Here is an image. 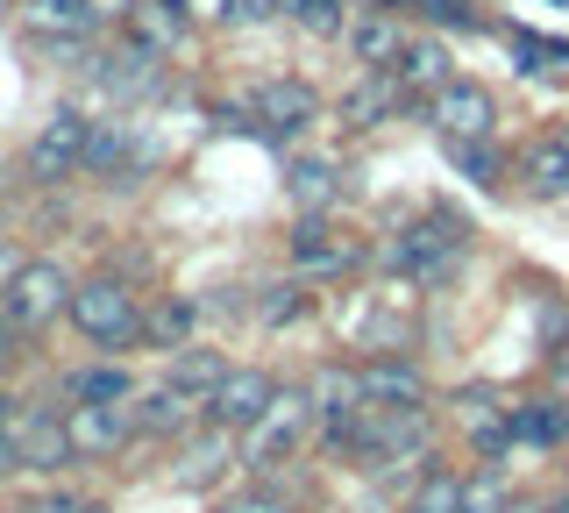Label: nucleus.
<instances>
[{
    "mask_svg": "<svg viewBox=\"0 0 569 513\" xmlns=\"http://www.w3.org/2000/svg\"><path fill=\"white\" fill-rule=\"evenodd\" d=\"M462 243H470V228H462L456 215H427V221H413L399 243H391V264L413 272L420 286H441V278L462 264Z\"/></svg>",
    "mask_w": 569,
    "mask_h": 513,
    "instance_id": "1",
    "label": "nucleus"
},
{
    "mask_svg": "<svg viewBox=\"0 0 569 513\" xmlns=\"http://www.w3.org/2000/svg\"><path fill=\"white\" fill-rule=\"evenodd\" d=\"M71 322H79L86 343H100V349H121V343H136L142 335V314H136V299L114 286V278H93V286H71Z\"/></svg>",
    "mask_w": 569,
    "mask_h": 513,
    "instance_id": "2",
    "label": "nucleus"
},
{
    "mask_svg": "<svg viewBox=\"0 0 569 513\" xmlns=\"http://www.w3.org/2000/svg\"><path fill=\"white\" fill-rule=\"evenodd\" d=\"M86 144H93V121H86L79 108H58L43 121V136L29 144V179H43V186L71 179V171L86 165Z\"/></svg>",
    "mask_w": 569,
    "mask_h": 513,
    "instance_id": "3",
    "label": "nucleus"
},
{
    "mask_svg": "<svg viewBox=\"0 0 569 513\" xmlns=\"http://www.w3.org/2000/svg\"><path fill=\"white\" fill-rule=\"evenodd\" d=\"M313 414H320V406H313V393H299V385H284V393H278L271 406H263V421L249 428V464L263 471V464H278L284 450H299V435L313 428Z\"/></svg>",
    "mask_w": 569,
    "mask_h": 513,
    "instance_id": "4",
    "label": "nucleus"
},
{
    "mask_svg": "<svg viewBox=\"0 0 569 513\" xmlns=\"http://www.w3.org/2000/svg\"><path fill=\"white\" fill-rule=\"evenodd\" d=\"M427 121H435L441 136H462V144H477V136L498 129V100H491L477 79H449L435 100H427Z\"/></svg>",
    "mask_w": 569,
    "mask_h": 513,
    "instance_id": "5",
    "label": "nucleus"
},
{
    "mask_svg": "<svg viewBox=\"0 0 569 513\" xmlns=\"http://www.w3.org/2000/svg\"><path fill=\"white\" fill-rule=\"evenodd\" d=\"M0 307H8V322L36 328V322H50L58 307H71V286H64L58 264L36 257V264H22V272H14V286H8V299H0Z\"/></svg>",
    "mask_w": 569,
    "mask_h": 513,
    "instance_id": "6",
    "label": "nucleus"
},
{
    "mask_svg": "<svg viewBox=\"0 0 569 513\" xmlns=\"http://www.w3.org/2000/svg\"><path fill=\"white\" fill-rule=\"evenodd\" d=\"M271 399H278V385L263 378V371H228V378L213 385V399H207V421L213 428H257Z\"/></svg>",
    "mask_w": 569,
    "mask_h": 513,
    "instance_id": "7",
    "label": "nucleus"
},
{
    "mask_svg": "<svg viewBox=\"0 0 569 513\" xmlns=\"http://www.w3.org/2000/svg\"><path fill=\"white\" fill-rule=\"evenodd\" d=\"M249 108H257L263 136H299V129H307V121L320 115V93H313L307 79H263Z\"/></svg>",
    "mask_w": 569,
    "mask_h": 513,
    "instance_id": "8",
    "label": "nucleus"
},
{
    "mask_svg": "<svg viewBox=\"0 0 569 513\" xmlns=\"http://www.w3.org/2000/svg\"><path fill=\"white\" fill-rule=\"evenodd\" d=\"M64 428H71V450H79V456H114L121 442H129L136 421L121 414L114 399H79V406L64 414Z\"/></svg>",
    "mask_w": 569,
    "mask_h": 513,
    "instance_id": "9",
    "label": "nucleus"
},
{
    "mask_svg": "<svg viewBox=\"0 0 569 513\" xmlns=\"http://www.w3.org/2000/svg\"><path fill=\"white\" fill-rule=\"evenodd\" d=\"M356 257H363V250H356L342 228H328L320 215H307L292 228V264H299V272H349Z\"/></svg>",
    "mask_w": 569,
    "mask_h": 513,
    "instance_id": "10",
    "label": "nucleus"
},
{
    "mask_svg": "<svg viewBox=\"0 0 569 513\" xmlns=\"http://www.w3.org/2000/svg\"><path fill=\"white\" fill-rule=\"evenodd\" d=\"M356 378H363V399H370V406H420V399H427L420 364H406V357H370Z\"/></svg>",
    "mask_w": 569,
    "mask_h": 513,
    "instance_id": "11",
    "label": "nucleus"
},
{
    "mask_svg": "<svg viewBox=\"0 0 569 513\" xmlns=\"http://www.w3.org/2000/svg\"><path fill=\"white\" fill-rule=\"evenodd\" d=\"M456 414H462V428H470V442H477L485 456H506V442H512V406H498V393L470 385V393H456Z\"/></svg>",
    "mask_w": 569,
    "mask_h": 513,
    "instance_id": "12",
    "label": "nucleus"
},
{
    "mask_svg": "<svg viewBox=\"0 0 569 513\" xmlns=\"http://www.w3.org/2000/svg\"><path fill=\"white\" fill-rule=\"evenodd\" d=\"M399 100H406L399 72H363V79L342 93V121H349V129H378V121L399 115Z\"/></svg>",
    "mask_w": 569,
    "mask_h": 513,
    "instance_id": "13",
    "label": "nucleus"
},
{
    "mask_svg": "<svg viewBox=\"0 0 569 513\" xmlns=\"http://www.w3.org/2000/svg\"><path fill=\"white\" fill-rule=\"evenodd\" d=\"M14 456H22V471H58L64 456H79V450H71V428L58 414H29L22 435H14Z\"/></svg>",
    "mask_w": 569,
    "mask_h": 513,
    "instance_id": "14",
    "label": "nucleus"
},
{
    "mask_svg": "<svg viewBox=\"0 0 569 513\" xmlns=\"http://www.w3.org/2000/svg\"><path fill=\"white\" fill-rule=\"evenodd\" d=\"M520 179H527L533 200H569V136H541L520 157Z\"/></svg>",
    "mask_w": 569,
    "mask_h": 513,
    "instance_id": "15",
    "label": "nucleus"
},
{
    "mask_svg": "<svg viewBox=\"0 0 569 513\" xmlns=\"http://www.w3.org/2000/svg\"><path fill=\"white\" fill-rule=\"evenodd\" d=\"M349 50H356L363 72H391V65L406 58V29L391 22V14H363V22L349 29Z\"/></svg>",
    "mask_w": 569,
    "mask_h": 513,
    "instance_id": "16",
    "label": "nucleus"
},
{
    "mask_svg": "<svg viewBox=\"0 0 569 513\" xmlns=\"http://www.w3.org/2000/svg\"><path fill=\"white\" fill-rule=\"evenodd\" d=\"M284 193H292L299 215H328V207L342 200V179H335V165H320V157H299V165L284 171Z\"/></svg>",
    "mask_w": 569,
    "mask_h": 513,
    "instance_id": "17",
    "label": "nucleus"
},
{
    "mask_svg": "<svg viewBox=\"0 0 569 513\" xmlns=\"http://www.w3.org/2000/svg\"><path fill=\"white\" fill-rule=\"evenodd\" d=\"M228 464H236V450H228V428H213V435H200V442L186 450V464L171 471V485H178V492H207Z\"/></svg>",
    "mask_w": 569,
    "mask_h": 513,
    "instance_id": "18",
    "label": "nucleus"
},
{
    "mask_svg": "<svg viewBox=\"0 0 569 513\" xmlns=\"http://www.w3.org/2000/svg\"><path fill=\"white\" fill-rule=\"evenodd\" d=\"M129 37L150 43V50H171L186 37V0H136L129 8Z\"/></svg>",
    "mask_w": 569,
    "mask_h": 513,
    "instance_id": "19",
    "label": "nucleus"
},
{
    "mask_svg": "<svg viewBox=\"0 0 569 513\" xmlns=\"http://www.w3.org/2000/svg\"><path fill=\"white\" fill-rule=\"evenodd\" d=\"M391 72H399L406 93H427V100H435L441 86L456 79V72H449V50H441V43H406V58L391 65Z\"/></svg>",
    "mask_w": 569,
    "mask_h": 513,
    "instance_id": "20",
    "label": "nucleus"
},
{
    "mask_svg": "<svg viewBox=\"0 0 569 513\" xmlns=\"http://www.w3.org/2000/svg\"><path fill=\"white\" fill-rule=\"evenodd\" d=\"M562 435H569V406H562V399L512 406V442H533V450H556Z\"/></svg>",
    "mask_w": 569,
    "mask_h": 513,
    "instance_id": "21",
    "label": "nucleus"
},
{
    "mask_svg": "<svg viewBox=\"0 0 569 513\" xmlns=\"http://www.w3.org/2000/svg\"><path fill=\"white\" fill-rule=\"evenodd\" d=\"M192 406H200L192 393H178V385H164V393H150V399L136 406V428H142V435H178V428L192 421Z\"/></svg>",
    "mask_w": 569,
    "mask_h": 513,
    "instance_id": "22",
    "label": "nucleus"
},
{
    "mask_svg": "<svg viewBox=\"0 0 569 513\" xmlns=\"http://www.w3.org/2000/svg\"><path fill=\"white\" fill-rule=\"evenodd\" d=\"M192 322H200V307H192V299H164L157 314H142V335H150L157 349H186Z\"/></svg>",
    "mask_w": 569,
    "mask_h": 513,
    "instance_id": "23",
    "label": "nucleus"
},
{
    "mask_svg": "<svg viewBox=\"0 0 569 513\" xmlns=\"http://www.w3.org/2000/svg\"><path fill=\"white\" fill-rule=\"evenodd\" d=\"M228 378V364L221 357H207V349H186V357L171 364V385L178 393H192V399H213V385Z\"/></svg>",
    "mask_w": 569,
    "mask_h": 513,
    "instance_id": "24",
    "label": "nucleus"
},
{
    "mask_svg": "<svg viewBox=\"0 0 569 513\" xmlns=\"http://www.w3.org/2000/svg\"><path fill=\"white\" fill-rule=\"evenodd\" d=\"M29 22L43 29V37H86V0H29Z\"/></svg>",
    "mask_w": 569,
    "mask_h": 513,
    "instance_id": "25",
    "label": "nucleus"
},
{
    "mask_svg": "<svg viewBox=\"0 0 569 513\" xmlns=\"http://www.w3.org/2000/svg\"><path fill=\"white\" fill-rule=\"evenodd\" d=\"M441 144H449V165L462 171V179L498 186V150H491V136H477V144H462V136H441Z\"/></svg>",
    "mask_w": 569,
    "mask_h": 513,
    "instance_id": "26",
    "label": "nucleus"
},
{
    "mask_svg": "<svg viewBox=\"0 0 569 513\" xmlns=\"http://www.w3.org/2000/svg\"><path fill=\"white\" fill-rule=\"evenodd\" d=\"M456 506H462V477H449V471H427L420 492L406 500V513H456Z\"/></svg>",
    "mask_w": 569,
    "mask_h": 513,
    "instance_id": "27",
    "label": "nucleus"
},
{
    "mask_svg": "<svg viewBox=\"0 0 569 513\" xmlns=\"http://www.w3.org/2000/svg\"><path fill=\"white\" fill-rule=\"evenodd\" d=\"M129 150H136L129 129H93V144H86V165L114 179V171H129Z\"/></svg>",
    "mask_w": 569,
    "mask_h": 513,
    "instance_id": "28",
    "label": "nucleus"
},
{
    "mask_svg": "<svg viewBox=\"0 0 569 513\" xmlns=\"http://www.w3.org/2000/svg\"><path fill=\"white\" fill-rule=\"evenodd\" d=\"M512 50H520V72H569V43H548V37H512Z\"/></svg>",
    "mask_w": 569,
    "mask_h": 513,
    "instance_id": "29",
    "label": "nucleus"
},
{
    "mask_svg": "<svg viewBox=\"0 0 569 513\" xmlns=\"http://www.w3.org/2000/svg\"><path fill=\"white\" fill-rule=\"evenodd\" d=\"M299 314H307V293L299 286H263V299H257L263 328H284V322H299Z\"/></svg>",
    "mask_w": 569,
    "mask_h": 513,
    "instance_id": "30",
    "label": "nucleus"
},
{
    "mask_svg": "<svg viewBox=\"0 0 569 513\" xmlns=\"http://www.w3.org/2000/svg\"><path fill=\"white\" fill-rule=\"evenodd\" d=\"M506 485H498V471H477V477H462V506L456 513H506Z\"/></svg>",
    "mask_w": 569,
    "mask_h": 513,
    "instance_id": "31",
    "label": "nucleus"
},
{
    "mask_svg": "<svg viewBox=\"0 0 569 513\" xmlns=\"http://www.w3.org/2000/svg\"><path fill=\"white\" fill-rule=\"evenodd\" d=\"M71 393H79V399H114L121 406V399H129V371H121V364H100V371H86Z\"/></svg>",
    "mask_w": 569,
    "mask_h": 513,
    "instance_id": "32",
    "label": "nucleus"
},
{
    "mask_svg": "<svg viewBox=\"0 0 569 513\" xmlns=\"http://www.w3.org/2000/svg\"><path fill=\"white\" fill-rule=\"evenodd\" d=\"M278 8L292 14V22L320 29V37H335V29H342V8H335V0H278Z\"/></svg>",
    "mask_w": 569,
    "mask_h": 513,
    "instance_id": "33",
    "label": "nucleus"
},
{
    "mask_svg": "<svg viewBox=\"0 0 569 513\" xmlns=\"http://www.w3.org/2000/svg\"><path fill=\"white\" fill-rule=\"evenodd\" d=\"M271 8L278 0H221V22L228 29H257V22H271Z\"/></svg>",
    "mask_w": 569,
    "mask_h": 513,
    "instance_id": "34",
    "label": "nucleus"
},
{
    "mask_svg": "<svg viewBox=\"0 0 569 513\" xmlns=\"http://www.w3.org/2000/svg\"><path fill=\"white\" fill-rule=\"evenodd\" d=\"M221 513H284V500H278V492H263V485H257V492H242V500H228Z\"/></svg>",
    "mask_w": 569,
    "mask_h": 513,
    "instance_id": "35",
    "label": "nucleus"
},
{
    "mask_svg": "<svg viewBox=\"0 0 569 513\" xmlns=\"http://www.w3.org/2000/svg\"><path fill=\"white\" fill-rule=\"evenodd\" d=\"M129 8H136V0H86V14H93V22H107V14H114V22H129Z\"/></svg>",
    "mask_w": 569,
    "mask_h": 513,
    "instance_id": "36",
    "label": "nucleus"
},
{
    "mask_svg": "<svg viewBox=\"0 0 569 513\" xmlns=\"http://www.w3.org/2000/svg\"><path fill=\"white\" fill-rule=\"evenodd\" d=\"M14 272H22V264H14L8 250H0V299H8V286H14Z\"/></svg>",
    "mask_w": 569,
    "mask_h": 513,
    "instance_id": "37",
    "label": "nucleus"
},
{
    "mask_svg": "<svg viewBox=\"0 0 569 513\" xmlns=\"http://www.w3.org/2000/svg\"><path fill=\"white\" fill-rule=\"evenodd\" d=\"M556 385H562V393H569V343L556 349Z\"/></svg>",
    "mask_w": 569,
    "mask_h": 513,
    "instance_id": "38",
    "label": "nucleus"
},
{
    "mask_svg": "<svg viewBox=\"0 0 569 513\" xmlns=\"http://www.w3.org/2000/svg\"><path fill=\"white\" fill-rule=\"evenodd\" d=\"M0 442H8V399H0Z\"/></svg>",
    "mask_w": 569,
    "mask_h": 513,
    "instance_id": "39",
    "label": "nucleus"
},
{
    "mask_svg": "<svg viewBox=\"0 0 569 513\" xmlns=\"http://www.w3.org/2000/svg\"><path fill=\"white\" fill-rule=\"evenodd\" d=\"M506 513H541V506H520V500H512V506H506Z\"/></svg>",
    "mask_w": 569,
    "mask_h": 513,
    "instance_id": "40",
    "label": "nucleus"
},
{
    "mask_svg": "<svg viewBox=\"0 0 569 513\" xmlns=\"http://www.w3.org/2000/svg\"><path fill=\"white\" fill-rule=\"evenodd\" d=\"M0 357H8V322H0Z\"/></svg>",
    "mask_w": 569,
    "mask_h": 513,
    "instance_id": "41",
    "label": "nucleus"
},
{
    "mask_svg": "<svg viewBox=\"0 0 569 513\" xmlns=\"http://www.w3.org/2000/svg\"><path fill=\"white\" fill-rule=\"evenodd\" d=\"M548 513H569V500H556V506H548Z\"/></svg>",
    "mask_w": 569,
    "mask_h": 513,
    "instance_id": "42",
    "label": "nucleus"
},
{
    "mask_svg": "<svg viewBox=\"0 0 569 513\" xmlns=\"http://www.w3.org/2000/svg\"><path fill=\"white\" fill-rule=\"evenodd\" d=\"M435 8H441V0H435Z\"/></svg>",
    "mask_w": 569,
    "mask_h": 513,
    "instance_id": "43",
    "label": "nucleus"
}]
</instances>
